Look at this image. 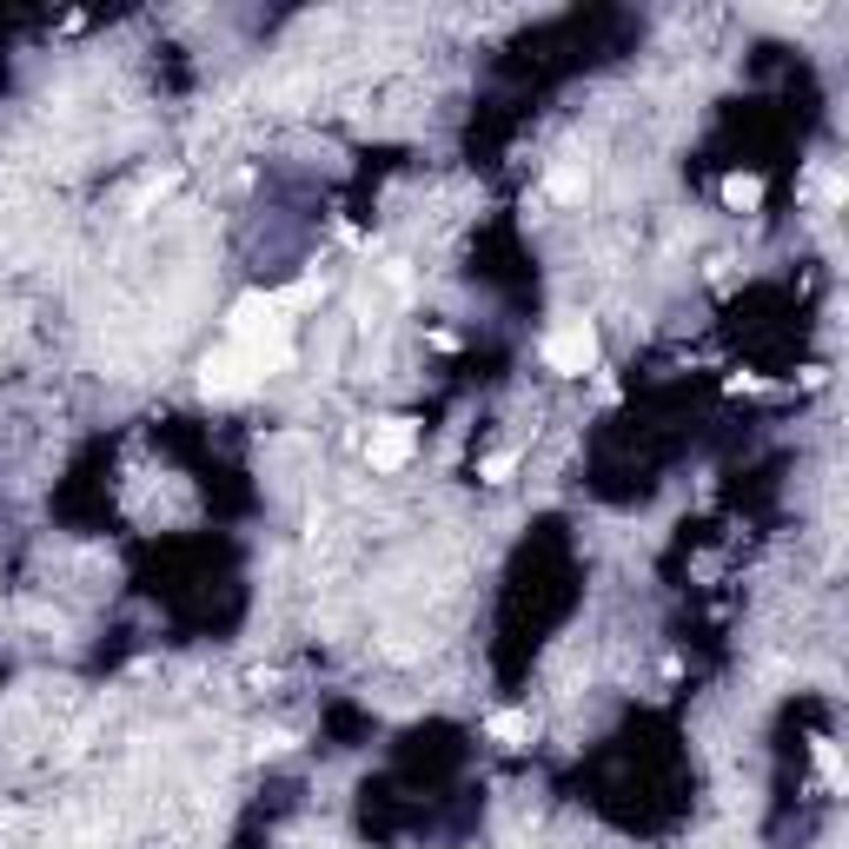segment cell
<instances>
[{"label": "cell", "mask_w": 849, "mask_h": 849, "mask_svg": "<svg viewBox=\"0 0 849 849\" xmlns=\"http://www.w3.org/2000/svg\"><path fill=\"white\" fill-rule=\"evenodd\" d=\"M491 737H498V744H511V750H518V744H525V737H531V724H525V717H518V711H498V717H491Z\"/></svg>", "instance_id": "8992f818"}, {"label": "cell", "mask_w": 849, "mask_h": 849, "mask_svg": "<svg viewBox=\"0 0 849 849\" xmlns=\"http://www.w3.org/2000/svg\"><path fill=\"white\" fill-rule=\"evenodd\" d=\"M412 452H418V425L412 418H379L372 438H365V465L372 472H398Z\"/></svg>", "instance_id": "3957f363"}, {"label": "cell", "mask_w": 849, "mask_h": 849, "mask_svg": "<svg viewBox=\"0 0 849 849\" xmlns=\"http://www.w3.org/2000/svg\"><path fill=\"white\" fill-rule=\"evenodd\" d=\"M545 193H551L558 206H578V199L591 193V166H584V159H558V166L545 173Z\"/></svg>", "instance_id": "277c9868"}, {"label": "cell", "mask_w": 849, "mask_h": 849, "mask_svg": "<svg viewBox=\"0 0 849 849\" xmlns=\"http://www.w3.org/2000/svg\"><path fill=\"white\" fill-rule=\"evenodd\" d=\"M199 385L213 392V398H239V392H252L259 385V365H252V352L246 345H219V352H206V365H199Z\"/></svg>", "instance_id": "7a4b0ae2"}, {"label": "cell", "mask_w": 849, "mask_h": 849, "mask_svg": "<svg viewBox=\"0 0 849 849\" xmlns=\"http://www.w3.org/2000/svg\"><path fill=\"white\" fill-rule=\"evenodd\" d=\"M724 206H731V213H757V206H764V179H757V173H731V179H724Z\"/></svg>", "instance_id": "5b68a950"}, {"label": "cell", "mask_w": 849, "mask_h": 849, "mask_svg": "<svg viewBox=\"0 0 849 849\" xmlns=\"http://www.w3.org/2000/svg\"><path fill=\"white\" fill-rule=\"evenodd\" d=\"M511 472H518V452H491V458L478 465V478H485V485H505Z\"/></svg>", "instance_id": "52a82bcc"}, {"label": "cell", "mask_w": 849, "mask_h": 849, "mask_svg": "<svg viewBox=\"0 0 849 849\" xmlns=\"http://www.w3.org/2000/svg\"><path fill=\"white\" fill-rule=\"evenodd\" d=\"M545 365H551L558 379H584V372L598 365V325H591V319H558V325L545 332Z\"/></svg>", "instance_id": "6da1fadb"}]
</instances>
